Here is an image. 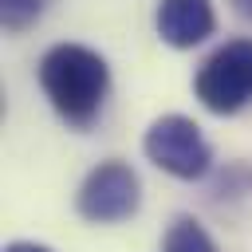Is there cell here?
Wrapping results in <instances>:
<instances>
[{
	"mask_svg": "<svg viewBox=\"0 0 252 252\" xmlns=\"http://www.w3.org/2000/svg\"><path fill=\"white\" fill-rule=\"evenodd\" d=\"M193 91L213 114H236L240 106H248L252 102V39H228L224 47H217L201 63Z\"/></svg>",
	"mask_w": 252,
	"mask_h": 252,
	"instance_id": "obj_2",
	"label": "cell"
},
{
	"mask_svg": "<svg viewBox=\"0 0 252 252\" xmlns=\"http://www.w3.org/2000/svg\"><path fill=\"white\" fill-rule=\"evenodd\" d=\"M79 213L94 224H114L138 213L142 205V181L126 161H98L75 197Z\"/></svg>",
	"mask_w": 252,
	"mask_h": 252,
	"instance_id": "obj_4",
	"label": "cell"
},
{
	"mask_svg": "<svg viewBox=\"0 0 252 252\" xmlns=\"http://www.w3.org/2000/svg\"><path fill=\"white\" fill-rule=\"evenodd\" d=\"M142 146H146V158L154 165H161L165 173H173L181 181L201 177L209 169V161H213V150H209L201 126L193 118H185V114H161L146 130Z\"/></svg>",
	"mask_w": 252,
	"mask_h": 252,
	"instance_id": "obj_3",
	"label": "cell"
},
{
	"mask_svg": "<svg viewBox=\"0 0 252 252\" xmlns=\"http://www.w3.org/2000/svg\"><path fill=\"white\" fill-rule=\"evenodd\" d=\"M158 35L169 47H197L213 35V4L209 0H158Z\"/></svg>",
	"mask_w": 252,
	"mask_h": 252,
	"instance_id": "obj_5",
	"label": "cell"
},
{
	"mask_svg": "<svg viewBox=\"0 0 252 252\" xmlns=\"http://www.w3.org/2000/svg\"><path fill=\"white\" fill-rule=\"evenodd\" d=\"M39 87L67 122L83 126L98 114L110 91V67L98 51L83 43H55L39 59Z\"/></svg>",
	"mask_w": 252,
	"mask_h": 252,
	"instance_id": "obj_1",
	"label": "cell"
},
{
	"mask_svg": "<svg viewBox=\"0 0 252 252\" xmlns=\"http://www.w3.org/2000/svg\"><path fill=\"white\" fill-rule=\"evenodd\" d=\"M232 4H236V12H240L244 20H252V0H232Z\"/></svg>",
	"mask_w": 252,
	"mask_h": 252,
	"instance_id": "obj_9",
	"label": "cell"
},
{
	"mask_svg": "<svg viewBox=\"0 0 252 252\" xmlns=\"http://www.w3.org/2000/svg\"><path fill=\"white\" fill-rule=\"evenodd\" d=\"M47 0H0V20L8 32H24L43 16Z\"/></svg>",
	"mask_w": 252,
	"mask_h": 252,
	"instance_id": "obj_7",
	"label": "cell"
},
{
	"mask_svg": "<svg viewBox=\"0 0 252 252\" xmlns=\"http://www.w3.org/2000/svg\"><path fill=\"white\" fill-rule=\"evenodd\" d=\"M161 252H217V244H213V236L201 228V220L177 217V220L169 224L165 240H161Z\"/></svg>",
	"mask_w": 252,
	"mask_h": 252,
	"instance_id": "obj_6",
	"label": "cell"
},
{
	"mask_svg": "<svg viewBox=\"0 0 252 252\" xmlns=\"http://www.w3.org/2000/svg\"><path fill=\"white\" fill-rule=\"evenodd\" d=\"M4 252H51V248H43V244H32V240H16V244H8Z\"/></svg>",
	"mask_w": 252,
	"mask_h": 252,
	"instance_id": "obj_8",
	"label": "cell"
}]
</instances>
